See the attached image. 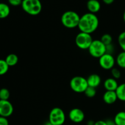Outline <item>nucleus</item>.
Returning a JSON list of instances; mask_svg holds the SVG:
<instances>
[{"instance_id":"nucleus-11","label":"nucleus","mask_w":125,"mask_h":125,"mask_svg":"<svg viewBox=\"0 0 125 125\" xmlns=\"http://www.w3.org/2000/svg\"><path fill=\"white\" fill-rule=\"evenodd\" d=\"M103 99L105 103L107 104H112L118 100L115 91H106L104 94Z\"/></svg>"},{"instance_id":"nucleus-22","label":"nucleus","mask_w":125,"mask_h":125,"mask_svg":"<svg viewBox=\"0 0 125 125\" xmlns=\"http://www.w3.org/2000/svg\"><path fill=\"white\" fill-rule=\"evenodd\" d=\"M118 42L120 47L123 51H125V31L119 34L118 37Z\"/></svg>"},{"instance_id":"nucleus-31","label":"nucleus","mask_w":125,"mask_h":125,"mask_svg":"<svg viewBox=\"0 0 125 125\" xmlns=\"http://www.w3.org/2000/svg\"><path fill=\"white\" fill-rule=\"evenodd\" d=\"M114 1L115 0H103L104 3L107 5H109V4H112L114 2Z\"/></svg>"},{"instance_id":"nucleus-27","label":"nucleus","mask_w":125,"mask_h":125,"mask_svg":"<svg viewBox=\"0 0 125 125\" xmlns=\"http://www.w3.org/2000/svg\"><path fill=\"white\" fill-rule=\"evenodd\" d=\"M106 53L111 54H112L114 53L115 48L114 45H112V43L106 46Z\"/></svg>"},{"instance_id":"nucleus-24","label":"nucleus","mask_w":125,"mask_h":125,"mask_svg":"<svg viewBox=\"0 0 125 125\" xmlns=\"http://www.w3.org/2000/svg\"><path fill=\"white\" fill-rule=\"evenodd\" d=\"M84 94L88 98H94L96 94V88H94L89 86L87 88L86 90H85V92H84Z\"/></svg>"},{"instance_id":"nucleus-15","label":"nucleus","mask_w":125,"mask_h":125,"mask_svg":"<svg viewBox=\"0 0 125 125\" xmlns=\"http://www.w3.org/2000/svg\"><path fill=\"white\" fill-rule=\"evenodd\" d=\"M10 9L8 4L4 2H0V19L6 18L9 15Z\"/></svg>"},{"instance_id":"nucleus-21","label":"nucleus","mask_w":125,"mask_h":125,"mask_svg":"<svg viewBox=\"0 0 125 125\" xmlns=\"http://www.w3.org/2000/svg\"><path fill=\"white\" fill-rule=\"evenodd\" d=\"M112 37L109 34H104L101 36L100 40L106 46L112 44Z\"/></svg>"},{"instance_id":"nucleus-28","label":"nucleus","mask_w":125,"mask_h":125,"mask_svg":"<svg viewBox=\"0 0 125 125\" xmlns=\"http://www.w3.org/2000/svg\"><path fill=\"white\" fill-rule=\"evenodd\" d=\"M0 125H9V121L7 118L0 116Z\"/></svg>"},{"instance_id":"nucleus-34","label":"nucleus","mask_w":125,"mask_h":125,"mask_svg":"<svg viewBox=\"0 0 125 125\" xmlns=\"http://www.w3.org/2000/svg\"><path fill=\"white\" fill-rule=\"evenodd\" d=\"M123 20H124L125 23V10L124 12V13H123Z\"/></svg>"},{"instance_id":"nucleus-23","label":"nucleus","mask_w":125,"mask_h":125,"mask_svg":"<svg viewBox=\"0 0 125 125\" xmlns=\"http://www.w3.org/2000/svg\"><path fill=\"white\" fill-rule=\"evenodd\" d=\"M10 97V92L6 88L0 89V100H8Z\"/></svg>"},{"instance_id":"nucleus-30","label":"nucleus","mask_w":125,"mask_h":125,"mask_svg":"<svg viewBox=\"0 0 125 125\" xmlns=\"http://www.w3.org/2000/svg\"><path fill=\"white\" fill-rule=\"evenodd\" d=\"M95 125H107L106 121L104 120H98L95 123Z\"/></svg>"},{"instance_id":"nucleus-20","label":"nucleus","mask_w":125,"mask_h":125,"mask_svg":"<svg viewBox=\"0 0 125 125\" xmlns=\"http://www.w3.org/2000/svg\"><path fill=\"white\" fill-rule=\"evenodd\" d=\"M9 69V67L4 59H0V76L6 74Z\"/></svg>"},{"instance_id":"nucleus-16","label":"nucleus","mask_w":125,"mask_h":125,"mask_svg":"<svg viewBox=\"0 0 125 125\" xmlns=\"http://www.w3.org/2000/svg\"><path fill=\"white\" fill-rule=\"evenodd\" d=\"M6 63L9 65V67H13L15 65L17 64L18 62V57L15 54H9L6 56V59H5Z\"/></svg>"},{"instance_id":"nucleus-32","label":"nucleus","mask_w":125,"mask_h":125,"mask_svg":"<svg viewBox=\"0 0 125 125\" xmlns=\"http://www.w3.org/2000/svg\"><path fill=\"white\" fill-rule=\"evenodd\" d=\"M95 123L93 120H89L87 123V125H95Z\"/></svg>"},{"instance_id":"nucleus-4","label":"nucleus","mask_w":125,"mask_h":125,"mask_svg":"<svg viewBox=\"0 0 125 125\" xmlns=\"http://www.w3.org/2000/svg\"><path fill=\"white\" fill-rule=\"evenodd\" d=\"M70 86L72 90L74 92L81 94V93H84L89 85H88L87 78L80 76H77L73 77L71 79L70 82Z\"/></svg>"},{"instance_id":"nucleus-1","label":"nucleus","mask_w":125,"mask_h":125,"mask_svg":"<svg viewBox=\"0 0 125 125\" xmlns=\"http://www.w3.org/2000/svg\"><path fill=\"white\" fill-rule=\"evenodd\" d=\"M99 19L96 14L87 12L81 16L78 28L79 31L87 34H92L98 29Z\"/></svg>"},{"instance_id":"nucleus-7","label":"nucleus","mask_w":125,"mask_h":125,"mask_svg":"<svg viewBox=\"0 0 125 125\" xmlns=\"http://www.w3.org/2000/svg\"><path fill=\"white\" fill-rule=\"evenodd\" d=\"M94 41L91 34L80 32L75 38V43L79 48L81 50H88Z\"/></svg>"},{"instance_id":"nucleus-2","label":"nucleus","mask_w":125,"mask_h":125,"mask_svg":"<svg viewBox=\"0 0 125 125\" xmlns=\"http://www.w3.org/2000/svg\"><path fill=\"white\" fill-rule=\"evenodd\" d=\"M81 17L77 12L72 10L65 12L61 16V23L65 28L73 29L78 27Z\"/></svg>"},{"instance_id":"nucleus-29","label":"nucleus","mask_w":125,"mask_h":125,"mask_svg":"<svg viewBox=\"0 0 125 125\" xmlns=\"http://www.w3.org/2000/svg\"><path fill=\"white\" fill-rule=\"evenodd\" d=\"M106 123L107 125H116L114 120L107 119V120H106Z\"/></svg>"},{"instance_id":"nucleus-6","label":"nucleus","mask_w":125,"mask_h":125,"mask_svg":"<svg viewBox=\"0 0 125 125\" xmlns=\"http://www.w3.org/2000/svg\"><path fill=\"white\" fill-rule=\"evenodd\" d=\"M88 51L92 57L99 59L106 53V45L100 40H94Z\"/></svg>"},{"instance_id":"nucleus-5","label":"nucleus","mask_w":125,"mask_h":125,"mask_svg":"<svg viewBox=\"0 0 125 125\" xmlns=\"http://www.w3.org/2000/svg\"><path fill=\"white\" fill-rule=\"evenodd\" d=\"M65 118L64 111L58 107L52 109L49 114V122L53 125H62L65 122Z\"/></svg>"},{"instance_id":"nucleus-3","label":"nucleus","mask_w":125,"mask_h":125,"mask_svg":"<svg viewBox=\"0 0 125 125\" xmlns=\"http://www.w3.org/2000/svg\"><path fill=\"white\" fill-rule=\"evenodd\" d=\"M22 9L30 15H39L42 9V5L40 0H23Z\"/></svg>"},{"instance_id":"nucleus-26","label":"nucleus","mask_w":125,"mask_h":125,"mask_svg":"<svg viewBox=\"0 0 125 125\" xmlns=\"http://www.w3.org/2000/svg\"><path fill=\"white\" fill-rule=\"evenodd\" d=\"M23 0H8V2L10 5L12 6H21Z\"/></svg>"},{"instance_id":"nucleus-35","label":"nucleus","mask_w":125,"mask_h":125,"mask_svg":"<svg viewBox=\"0 0 125 125\" xmlns=\"http://www.w3.org/2000/svg\"></svg>"},{"instance_id":"nucleus-14","label":"nucleus","mask_w":125,"mask_h":125,"mask_svg":"<svg viewBox=\"0 0 125 125\" xmlns=\"http://www.w3.org/2000/svg\"><path fill=\"white\" fill-rule=\"evenodd\" d=\"M88 85L94 88H96L101 83V77L97 74H92L87 78Z\"/></svg>"},{"instance_id":"nucleus-17","label":"nucleus","mask_w":125,"mask_h":125,"mask_svg":"<svg viewBox=\"0 0 125 125\" xmlns=\"http://www.w3.org/2000/svg\"><path fill=\"white\" fill-rule=\"evenodd\" d=\"M115 92L118 100L125 102V83L118 85Z\"/></svg>"},{"instance_id":"nucleus-9","label":"nucleus","mask_w":125,"mask_h":125,"mask_svg":"<svg viewBox=\"0 0 125 125\" xmlns=\"http://www.w3.org/2000/svg\"><path fill=\"white\" fill-rule=\"evenodd\" d=\"M13 112V105L9 100H0V116L7 118Z\"/></svg>"},{"instance_id":"nucleus-25","label":"nucleus","mask_w":125,"mask_h":125,"mask_svg":"<svg viewBox=\"0 0 125 125\" xmlns=\"http://www.w3.org/2000/svg\"><path fill=\"white\" fill-rule=\"evenodd\" d=\"M111 70V74L112 76V78L115 79H118L121 78L122 73H121L120 70L118 68L114 67Z\"/></svg>"},{"instance_id":"nucleus-18","label":"nucleus","mask_w":125,"mask_h":125,"mask_svg":"<svg viewBox=\"0 0 125 125\" xmlns=\"http://www.w3.org/2000/svg\"><path fill=\"white\" fill-rule=\"evenodd\" d=\"M116 125H125V111H120L114 118Z\"/></svg>"},{"instance_id":"nucleus-8","label":"nucleus","mask_w":125,"mask_h":125,"mask_svg":"<svg viewBox=\"0 0 125 125\" xmlns=\"http://www.w3.org/2000/svg\"><path fill=\"white\" fill-rule=\"evenodd\" d=\"M116 61L113 55L111 54L105 53L99 58V64L104 70H109L114 67Z\"/></svg>"},{"instance_id":"nucleus-19","label":"nucleus","mask_w":125,"mask_h":125,"mask_svg":"<svg viewBox=\"0 0 125 125\" xmlns=\"http://www.w3.org/2000/svg\"><path fill=\"white\" fill-rule=\"evenodd\" d=\"M115 61L118 67L122 68H125V51H123L120 52L117 55Z\"/></svg>"},{"instance_id":"nucleus-10","label":"nucleus","mask_w":125,"mask_h":125,"mask_svg":"<svg viewBox=\"0 0 125 125\" xmlns=\"http://www.w3.org/2000/svg\"><path fill=\"white\" fill-rule=\"evenodd\" d=\"M68 117L73 123H79L84 121L85 118V114L80 109L73 108L69 112Z\"/></svg>"},{"instance_id":"nucleus-12","label":"nucleus","mask_w":125,"mask_h":125,"mask_svg":"<svg viewBox=\"0 0 125 125\" xmlns=\"http://www.w3.org/2000/svg\"><path fill=\"white\" fill-rule=\"evenodd\" d=\"M104 87L106 91H115L118 86L117 79L113 78H109L104 82Z\"/></svg>"},{"instance_id":"nucleus-13","label":"nucleus","mask_w":125,"mask_h":125,"mask_svg":"<svg viewBox=\"0 0 125 125\" xmlns=\"http://www.w3.org/2000/svg\"><path fill=\"white\" fill-rule=\"evenodd\" d=\"M87 8L90 13L95 14L101 9V4L98 0H89L87 2Z\"/></svg>"},{"instance_id":"nucleus-33","label":"nucleus","mask_w":125,"mask_h":125,"mask_svg":"<svg viewBox=\"0 0 125 125\" xmlns=\"http://www.w3.org/2000/svg\"><path fill=\"white\" fill-rule=\"evenodd\" d=\"M43 125H52V124H51V123H50V122H49V121H48V122H45V123H44V124H43Z\"/></svg>"}]
</instances>
